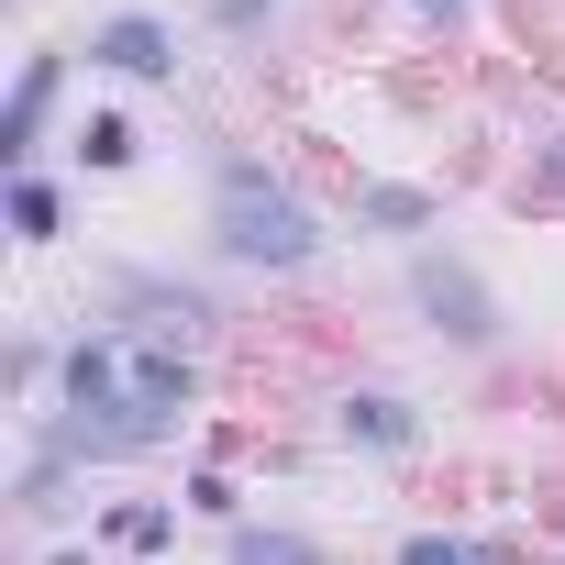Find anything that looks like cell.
<instances>
[{
    "instance_id": "obj_6",
    "label": "cell",
    "mask_w": 565,
    "mask_h": 565,
    "mask_svg": "<svg viewBox=\"0 0 565 565\" xmlns=\"http://www.w3.org/2000/svg\"><path fill=\"white\" fill-rule=\"evenodd\" d=\"M344 433H355V444H388V455H399V444H411V411H399V399H344Z\"/></svg>"
},
{
    "instance_id": "obj_4",
    "label": "cell",
    "mask_w": 565,
    "mask_h": 565,
    "mask_svg": "<svg viewBox=\"0 0 565 565\" xmlns=\"http://www.w3.org/2000/svg\"><path fill=\"white\" fill-rule=\"evenodd\" d=\"M89 56L122 67V78H167V67H178V34H167L156 12H111V23L89 34Z\"/></svg>"
},
{
    "instance_id": "obj_2",
    "label": "cell",
    "mask_w": 565,
    "mask_h": 565,
    "mask_svg": "<svg viewBox=\"0 0 565 565\" xmlns=\"http://www.w3.org/2000/svg\"><path fill=\"white\" fill-rule=\"evenodd\" d=\"M211 222H222V244L244 255V266H311V211L277 189L255 156H222V178H211Z\"/></svg>"
},
{
    "instance_id": "obj_12",
    "label": "cell",
    "mask_w": 565,
    "mask_h": 565,
    "mask_svg": "<svg viewBox=\"0 0 565 565\" xmlns=\"http://www.w3.org/2000/svg\"><path fill=\"white\" fill-rule=\"evenodd\" d=\"M399 565H477V543H455V532H411Z\"/></svg>"
},
{
    "instance_id": "obj_15",
    "label": "cell",
    "mask_w": 565,
    "mask_h": 565,
    "mask_svg": "<svg viewBox=\"0 0 565 565\" xmlns=\"http://www.w3.org/2000/svg\"><path fill=\"white\" fill-rule=\"evenodd\" d=\"M554 167H565V145H554Z\"/></svg>"
},
{
    "instance_id": "obj_13",
    "label": "cell",
    "mask_w": 565,
    "mask_h": 565,
    "mask_svg": "<svg viewBox=\"0 0 565 565\" xmlns=\"http://www.w3.org/2000/svg\"><path fill=\"white\" fill-rule=\"evenodd\" d=\"M211 12H222V23H255V12H266V0H211Z\"/></svg>"
},
{
    "instance_id": "obj_9",
    "label": "cell",
    "mask_w": 565,
    "mask_h": 565,
    "mask_svg": "<svg viewBox=\"0 0 565 565\" xmlns=\"http://www.w3.org/2000/svg\"><path fill=\"white\" fill-rule=\"evenodd\" d=\"M78 156H89V167H122V156H134V122H122V111H89Z\"/></svg>"
},
{
    "instance_id": "obj_1",
    "label": "cell",
    "mask_w": 565,
    "mask_h": 565,
    "mask_svg": "<svg viewBox=\"0 0 565 565\" xmlns=\"http://www.w3.org/2000/svg\"><path fill=\"white\" fill-rule=\"evenodd\" d=\"M67 411L89 422V444H145L189 411V355L156 333H100L67 355Z\"/></svg>"
},
{
    "instance_id": "obj_10",
    "label": "cell",
    "mask_w": 565,
    "mask_h": 565,
    "mask_svg": "<svg viewBox=\"0 0 565 565\" xmlns=\"http://www.w3.org/2000/svg\"><path fill=\"white\" fill-rule=\"evenodd\" d=\"M12 233H34V244L56 233V189L45 178H12Z\"/></svg>"
},
{
    "instance_id": "obj_5",
    "label": "cell",
    "mask_w": 565,
    "mask_h": 565,
    "mask_svg": "<svg viewBox=\"0 0 565 565\" xmlns=\"http://www.w3.org/2000/svg\"><path fill=\"white\" fill-rule=\"evenodd\" d=\"M45 100H56V56H34V67H23V89H12V122H0V156H34V122H45Z\"/></svg>"
},
{
    "instance_id": "obj_8",
    "label": "cell",
    "mask_w": 565,
    "mask_h": 565,
    "mask_svg": "<svg viewBox=\"0 0 565 565\" xmlns=\"http://www.w3.org/2000/svg\"><path fill=\"white\" fill-rule=\"evenodd\" d=\"M355 211H366V222H388V233L433 222V200H422V189H355Z\"/></svg>"
},
{
    "instance_id": "obj_11",
    "label": "cell",
    "mask_w": 565,
    "mask_h": 565,
    "mask_svg": "<svg viewBox=\"0 0 565 565\" xmlns=\"http://www.w3.org/2000/svg\"><path fill=\"white\" fill-rule=\"evenodd\" d=\"M111 543H122V554H156V543H167V510H156V499L111 510Z\"/></svg>"
},
{
    "instance_id": "obj_3",
    "label": "cell",
    "mask_w": 565,
    "mask_h": 565,
    "mask_svg": "<svg viewBox=\"0 0 565 565\" xmlns=\"http://www.w3.org/2000/svg\"><path fill=\"white\" fill-rule=\"evenodd\" d=\"M411 289H422V311H433L455 344H499V300L477 289V277H466L455 255H422V266H411Z\"/></svg>"
},
{
    "instance_id": "obj_14",
    "label": "cell",
    "mask_w": 565,
    "mask_h": 565,
    "mask_svg": "<svg viewBox=\"0 0 565 565\" xmlns=\"http://www.w3.org/2000/svg\"><path fill=\"white\" fill-rule=\"evenodd\" d=\"M422 12H455V0H422Z\"/></svg>"
},
{
    "instance_id": "obj_7",
    "label": "cell",
    "mask_w": 565,
    "mask_h": 565,
    "mask_svg": "<svg viewBox=\"0 0 565 565\" xmlns=\"http://www.w3.org/2000/svg\"><path fill=\"white\" fill-rule=\"evenodd\" d=\"M233 565H322V543H300V532H233Z\"/></svg>"
}]
</instances>
